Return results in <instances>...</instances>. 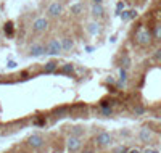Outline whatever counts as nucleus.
<instances>
[{
    "instance_id": "obj_15",
    "label": "nucleus",
    "mask_w": 161,
    "mask_h": 153,
    "mask_svg": "<svg viewBox=\"0 0 161 153\" xmlns=\"http://www.w3.org/2000/svg\"><path fill=\"white\" fill-rule=\"evenodd\" d=\"M92 16H94L95 20H98V18H103V15H105V10H103V7L102 5H94V7H92Z\"/></svg>"
},
{
    "instance_id": "obj_28",
    "label": "nucleus",
    "mask_w": 161,
    "mask_h": 153,
    "mask_svg": "<svg viewBox=\"0 0 161 153\" xmlns=\"http://www.w3.org/2000/svg\"><path fill=\"white\" fill-rule=\"evenodd\" d=\"M82 153H95V151H94V148H85V150H82Z\"/></svg>"
},
{
    "instance_id": "obj_30",
    "label": "nucleus",
    "mask_w": 161,
    "mask_h": 153,
    "mask_svg": "<svg viewBox=\"0 0 161 153\" xmlns=\"http://www.w3.org/2000/svg\"><path fill=\"white\" fill-rule=\"evenodd\" d=\"M159 8H161V2H159Z\"/></svg>"
},
{
    "instance_id": "obj_4",
    "label": "nucleus",
    "mask_w": 161,
    "mask_h": 153,
    "mask_svg": "<svg viewBox=\"0 0 161 153\" xmlns=\"http://www.w3.org/2000/svg\"><path fill=\"white\" fill-rule=\"evenodd\" d=\"M95 144H97V147H100V148H105V147L113 144V135L110 132H106V131H102V132L97 134Z\"/></svg>"
},
{
    "instance_id": "obj_5",
    "label": "nucleus",
    "mask_w": 161,
    "mask_h": 153,
    "mask_svg": "<svg viewBox=\"0 0 161 153\" xmlns=\"http://www.w3.org/2000/svg\"><path fill=\"white\" fill-rule=\"evenodd\" d=\"M68 151L70 153H79L80 148H82V140H80L79 137H76V135H71L70 139H68Z\"/></svg>"
},
{
    "instance_id": "obj_24",
    "label": "nucleus",
    "mask_w": 161,
    "mask_h": 153,
    "mask_svg": "<svg viewBox=\"0 0 161 153\" xmlns=\"http://www.w3.org/2000/svg\"><path fill=\"white\" fill-rule=\"evenodd\" d=\"M7 66L13 69V68H16V61H13V60H8V65H7Z\"/></svg>"
},
{
    "instance_id": "obj_19",
    "label": "nucleus",
    "mask_w": 161,
    "mask_h": 153,
    "mask_svg": "<svg viewBox=\"0 0 161 153\" xmlns=\"http://www.w3.org/2000/svg\"><path fill=\"white\" fill-rule=\"evenodd\" d=\"M82 10H84L82 3H74V5H71V13H73L74 16H79V15H82Z\"/></svg>"
},
{
    "instance_id": "obj_9",
    "label": "nucleus",
    "mask_w": 161,
    "mask_h": 153,
    "mask_svg": "<svg viewBox=\"0 0 161 153\" xmlns=\"http://www.w3.org/2000/svg\"><path fill=\"white\" fill-rule=\"evenodd\" d=\"M61 48H63V52H71V50L76 47V42H74V39L70 37V36H66V37H61Z\"/></svg>"
},
{
    "instance_id": "obj_20",
    "label": "nucleus",
    "mask_w": 161,
    "mask_h": 153,
    "mask_svg": "<svg viewBox=\"0 0 161 153\" xmlns=\"http://www.w3.org/2000/svg\"><path fill=\"white\" fill-rule=\"evenodd\" d=\"M60 73H61V74H73V73H74V65H73V63H66V65H63Z\"/></svg>"
},
{
    "instance_id": "obj_18",
    "label": "nucleus",
    "mask_w": 161,
    "mask_h": 153,
    "mask_svg": "<svg viewBox=\"0 0 161 153\" xmlns=\"http://www.w3.org/2000/svg\"><path fill=\"white\" fill-rule=\"evenodd\" d=\"M121 68H124V69H129L131 65H132V61H131V56L129 55H123V58H121Z\"/></svg>"
},
{
    "instance_id": "obj_16",
    "label": "nucleus",
    "mask_w": 161,
    "mask_h": 153,
    "mask_svg": "<svg viewBox=\"0 0 161 153\" xmlns=\"http://www.w3.org/2000/svg\"><path fill=\"white\" fill-rule=\"evenodd\" d=\"M127 82V69H124V68H119V79H118V86L123 87L124 84Z\"/></svg>"
},
{
    "instance_id": "obj_11",
    "label": "nucleus",
    "mask_w": 161,
    "mask_h": 153,
    "mask_svg": "<svg viewBox=\"0 0 161 153\" xmlns=\"http://www.w3.org/2000/svg\"><path fill=\"white\" fill-rule=\"evenodd\" d=\"M85 29H87V32L90 34V36H97L100 31H102V27L98 23H95V21H92V23H87V26H85Z\"/></svg>"
},
{
    "instance_id": "obj_25",
    "label": "nucleus",
    "mask_w": 161,
    "mask_h": 153,
    "mask_svg": "<svg viewBox=\"0 0 161 153\" xmlns=\"http://www.w3.org/2000/svg\"><path fill=\"white\" fill-rule=\"evenodd\" d=\"M142 153H159V151L158 150H153V148H145Z\"/></svg>"
},
{
    "instance_id": "obj_3",
    "label": "nucleus",
    "mask_w": 161,
    "mask_h": 153,
    "mask_svg": "<svg viewBox=\"0 0 161 153\" xmlns=\"http://www.w3.org/2000/svg\"><path fill=\"white\" fill-rule=\"evenodd\" d=\"M45 50H47L48 55H53V56L60 55L63 52L60 41H58V39H55V37H52V39H48V41H47V44H45Z\"/></svg>"
},
{
    "instance_id": "obj_14",
    "label": "nucleus",
    "mask_w": 161,
    "mask_h": 153,
    "mask_svg": "<svg viewBox=\"0 0 161 153\" xmlns=\"http://www.w3.org/2000/svg\"><path fill=\"white\" fill-rule=\"evenodd\" d=\"M3 32H5V36H7L8 39H11L15 36V24H13V21H7V23H5Z\"/></svg>"
},
{
    "instance_id": "obj_7",
    "label": "nucleus",
    "mask_w": 161,
    "mask_h": 153,
    "mask_svg": "<svg viewBox=\"0 0 161 153\" xmlns=\"http://www.w3.org/2000/svg\"><path fill=\"white\" fill-rule=\"evenodd\" d=\"M27 144H29V147H32V148L40 150V148L45 145V139H44L40 134H32L31 137L27 139Z\"/></svg>"
},
{
    "instance_id": "obj_29",
    "label": "nucleus",
    "mask_w": 161,
    "mask_h": 153,
    "mask_svg": "<svg viewBox=\"0 0 161 153\" xmlns=\"http://www.w3.org/2000/svg\"><path fill=\"white\" fill-rule=\"evenodd\" d=\"M94 2V5H102V0H92Z\"/></svg>"
},
{
    "instance_id": "obj_2",
    "label": "nucleus",
    "mask_w": 161,
    "mask_h": 153,
    "mask_svg": "<svg viewBox=\"0 0 161 153\" xmlns=\"http://www.w3.org/2000/svg\"><path fill=\"white\" fill-rule=\"evenodd\" d=\"M50 27V21L48 18H45V16H39L32 21V32L34 34H42L45 32Z\"/></svg>"
},
{
    "instance_id": "obj_13",
    "label": "nucleus",
    "mask_w": 161,
    "mask_h": 153,
    "mask_svg": "<svg viewBox=\"0 0 161 153\" xmlns=\"http://www.w3.org/2000/svg\"><path fill=\"white\" fill-rule=\"evenodd\" d=\"M121 20L123 21H131V20H134V18H137V11L135 10H124V11H121Z\"/></svg>"
},
{
    "instance_id": "obj_12",
    "label": "nucleus",
    "mask_w": 161,
    "mask_h": 153,
    "mask_svg": "<svg viewBox=\"0 0 161 153\" xmlns=\"http://www.w3.org/2000/svg\"><path fill=\"white\" fill-rule=\"evenodd\" d=\"M152 36H153V41L161 42V21H156V23H155V24H153Z\"/></svg>"
},
{
    "instance_id": "obj_1",
    "label": "nucleus",
    "mask_w": 161,
    "mask_h": 153,
    "mask_svg": "<svg viewBox=\"0 0 161 153\" xmlns=\"http://www.w3.org/2000/svg\"><path fill=\"white\" fill-rule=\"evenodd\" d=\"M134 42L139 45V47H148V45H152V42H153L152 31L148 29L147 26L140 24L134 32Z\"/></svg>"
},
{
    "instance_id": "obj_6",
    "label": "nucleus",
    "mask_w": 161,
    "mask_h": 153,
    "mask_svg": "<svg viewBox=\"0 0 161 153\" xmlns=\"http://www.w3.org/2000/svg\"><path fill=\"white\" fill-rule=\"evenodd\" d=\"M63 13V5L58 2H52L47 8V16L48 18H60Z\"/></svg>"
},
{
    "instance_id": "obj_17",
    "label": "nucleus",
    "mask_w": 161,
    "mask_h": 153,
    "mask_svg": "<svg viewBox=\"0 0 161 153\" xmlns=\"http://www.w3.org/2000/svg\"><path fill=\"white\" fill-rule=\"evenodd\" d=\"M56 69H58V61H55V60L45 63V66H44V73H55Z\"/></svg>"
},
{
    "instance_id": "obj_8",
    "label": "nucleus",
    "mask_w": 161,
    "mask_h": 153,
    "mask_svg": "<svg viewBox=\"0 0 161 153\" xmlns=\"http://www.w3.org/2000/svg\"><path fill=\"white\" fill-rule=\"evenodd\" d=\"M47 53V50H45V45H42V44H32L31 47H29V56H42V55H45Z\"/></svg>"
},
{
    "instance_id": "obj_27",
    "label": "nucleus",
    "mask_w": 161,
    "mask_h": 153,
    "mask_svg": "<svg viewBox=\"0 0 161 153\" xmlns=\"http://www.w3.org/2000/svg\"><path fill=\"white\" fill-rule=\"evenodd\" d=\"M127 153H142V150H139V148H129Z\"/></svg>"
},
{
    "instance_id": "obj_21",
    "label": "nucleus",
    "mask_w": 161,
    "mask_h": 153,
    "mask_svg": "<svg viewBox=\"0 0 161 153\" xmlns=\"http://www.w3.org/2000/svg\"><path fill=\"white\" fill-rule=\"evenodd\" d=\"M153 60H155V61H161V47L155 50V53H153Z\"/></svg>"
},
{
    "instance_id": "obj_26",
    "label": "nucleus",
    "mask_w": 161,
    "mask_h": 153,
    "mask_svg": "<svg viewBox=\"0 0 161 153\" xmlns=\"http://www.w3.org/2000/svg\"><path fill=\"white\" fill-rule=\"evenodd\" d=\"M85 52L92 53V52H94V47H92V45H85Z\"/></svg>"
},
{
    "instance_id": "obj_23",
    "label": "nucleus",
    "mask_w": 161,
    "mask_h": 153,
    "mask_svg": "<svg viewBox=\"0 0 161 153\" xmlns=\"http://www.w3.org/2000/svg\"><path fill=\"white\" fill-rule=\"evenodd\" d=\"M134 113H135V115H143V113H145V108H143L142 105H137L134 108Z\"/></svg>"
},
{
    "instance_id": "obj_22",
    "label": "nucleus",
    "mask_w": 161,
    "mask_h": 153,
    "mask_svg": "<svg viewBox=\"0 0 161 153\" xmlns=\"http://www.w3.org/2000/svg\"><path fill=\"white\" fill-rule=\"evenodd\" d=\"M113 153H127V148H126L124 145H119V147H116V148L113 150Z\"/></svg>"
},
{
    "instance_id": "obj_10",
    "label": "nucleus",
    "mask_w": 161,
    "mask_h": 153,
    "mask_svg": "<svg viewBox=\"0 0 161 153\" xmlns=\"http://www.w3.org/2000/svg\"><path fill=\"white\" fill-rule=\"evenodd\" d=\"M152 137H153V134H152V131H150L148 127H142V129H140V132H139V139L142 140V142H145V144L152 142Z\"/></svg>"
}]
</instances>
